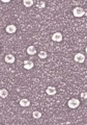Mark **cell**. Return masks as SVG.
<instances>
[{
  "label": "cell",
  "mask_w": 87,
  "mask_h": 125,
  "mask_svg": "<svg viewBox=\"0 0 87 125\" xmlns=\"http://www.w3.org/2000/svg\"><path fill=\"white\" fill-rule=\"evenodd\" d=\"M79 104H80V101L77 98H72V99H69L67 102V105H68V107H71V109H77L79 106Z\"/></svg>",
  "instance_id": "2"
},
{
  "label": "cell",
  "mask_w": 87,
  "mask_h": 125,
  "mask_svg": "<svg viewBox=\"0 0 87 125\" xmlns=\"http://www.w3.org/2000/svg\"><path fill=\"white\" fill-rule=\"evenodd\" d=\"M33 3H34L33 0H24V1H23V4L25 5L26 8H30V6L32 5Z\"/></svg>",
  "instance_id": "12"
},
{
  "label": "cell",
  "mask_w": 87,
  "mask_h": 125,
  "mask_svg": "<svg viewBox=\"0 0 87 125\" xmlns=\"http://www.w3.org/2000/svg\"><path fill=\"white\" fill-rule=\"evenodd\" d=\"M7 95H8L7 90H5V89H1V90H0V97H1V98H6Z\"/></svg>",
  "instance_id": "11"
},
{
  "label": "cell",
  "mask_w": 87,
  "mask_h": 125,
  "mask_svg": "<svg viewBox=\"0 0 87 125\" xmlns=\"http://www.w3.org/2000/svg\"><path fill=\"white\" fill-rule=\"evenodd\" d=\"M32 117L35 118V119H39V118L41 117V113H40V112H37V110H36V112H33Z\"/></svg>",
  "instance_id": "13"
},
{
  "label": "cell",
  "mask_w": 87,
  "mask_h": 125,
  "mask_svg": "<svg viewBox=\"0 0 87 125\" xmlns=\"http://www.w3.org/2000/svg\"><path fill=\"white\" fill-rule=\"evenodd\" d=\"M2 2H4V3H7V2H9V0H2Z\"/></svg>",
  "instance_id": "17"
},
{
  "label": "cell",
  "mask_w": 87,
  "mask_h": 125,
  "mask_svg": "<svg viewBox=\"0 0 87 125\" xmlns=\"http://www.w3.org/2000/svg\"><path fill=\"white\" fill-rule=\"evenodd\" d=\"M27 53H28L29 55H34L36 53V49L34 46H29L28 48H27Z\"/></svg>",
  "instance_id": "10"
},
{
  "label": "cell",
  "mask_w": 87,
  "mask_h": 125,
  "mask_svg": "<svg viewBox=\"0 0 87 125\" xmlns=\"http://www.w3.org/2000/svg\"><path fill=\"white\" fill-rule=\"evenodd\" d=\"M4 60L6 62H8V64H13V62H15V56H13V54H6Z\"/></svg>",
  "instance_id": "6"
},
{
  "label": "cell",
  "mask_w": 87,
  "mask_h": 125,
  "mask_svg": "<svg viewBox=\"0 0 87 125\" xmlns=\"http://www.w3.org/2000/svg\"><path fill=\"white\" fill-rule=\"evenodd\" d=\"M75 61L77 62H84L85 61V55L82 53H77L75 55Z\"/></svg>",
  "instance_id": "4"
},
{
  "label": "cell",
  "mask_w": 87,
  "mask_h": 125,
  "mask_svg": "<svg viewBox=\"0 0 87 125\" xmlns=\"http://www.w3.org/2000/svg\"><path fill=\"white\" fill-rule=\"evenodd\" d=\"M81 97H82V98H85V99H86V97H87V93H86V92L81 93Z\"/></svg>",
  "instance_id": "16"
},
{
  "label": "cell",
  "mask_w": 87,
  "mask_h": 125,
  "mask_svg": "<svg viewBox=\"0 0 87 125\" xmlns=\"http://www.w3.org/2000/svg\"><path fill=\"white\" fill-rule=\"evenodd\" d=\"M73 14H74L75 17L80 18V17H83V16L85 15V10L83 9L82 8H79V6H77V8H75L74 9H73Z\"/></svg>",
  "instance_id": "1"
},
{
  "label": "cell",
  "mask_w": 87,
  "mask_h": 125,
  "mask_svg": "<svg viewBox=\"0 0 87 125\" xmlns=\"http://www.w3.org/2000/svg\"><path fill=\"white\" fill-rule=\"evenodd\" d=\"M52 40L54 42H61L62 41V34L60 32H54L52 34Z\"/></svg>",
  "instance_id": "3"
},
{
  "label": "cell",
  "mask_w": 87,
  "mask_h": 125,
  "mask_svg": "<svg viewBox=\"0 0 87 125\" xmlns=\"http://www.w3.org/2000/svg\"><path fill=\"white\" fill-rule=\"evenodd\" d=\"M46 92H47V94L49 96H53V95H55L56 94V88H54V86H48L47 88V90H46Z\"/></svg>",
  "instance_id": "5"
},
{
  "label": "cell",
  "mask_w": 87,
  "mask_h": 125,
  "mask_svg": "<svg viewBox=\"0 0 87 125\" xmlns=\"http://www.w3.org/2000/svg\"><path fill=\"white\" fill-rule=\"evenodd\" d=\"M20 105L21 106H29L30 105V101L28 99H26V98H23V99H21L20 100Z\"/></svg>",
  "instance_id": "9"
},
{
  "label": "cell",
  "mask_w": 87,
  "mask_h": 125,
  "mask_svg": "<svg viewBox=\"0 0 87 125\" xmlns=\"http://www.w3.org/2000/svg\"><path fill=\"white\" fill-rule=\"evenodd\" d=\"M6 32H8V33H15L16 32V30H17V27L15 25H7L6 26Z\"/></svg>",
  "instance_id": "7"
},
{
  "label": "cell",
  "mask_w": 87,
  "mask_h": 125,
  "mask_svg": "<svg viewBox=\"0 0 87 125\" xmlns=\"http://www.w3.org/2000/svg\"><path fill=\"white\" fill-rule=\"evenodd\" d=\"M36 6L39 8H44L45 6H46V2H45V1H40V2H37Z\"/></svg>",
  "instance_id": "14"
},
{
  "label": "cell",
  "mask_w": 87,
  "mask_h": 125,
  "mask_svg": "<svg viewBox=\"0 0 87 125\" xmlns=\"http://www.w3.org/2000/svg\"><path fill=\"white\" fill-rule=\"evenodd\" d=\"M47 56H48V53H47L46 51H41L40 53L39 54V57L40 58H46Z\"/></svg>",
  "instance_id": "15"
},
{
  "label": "cell",
  "mask_w": 87,
  "mask_h": 125,
  "mask_svg": "<svg viewBox=\"0 0 87 125\" xmlns=\"http://www.w3.org/2000/svg\"><path fill=\"white\" fill-rule=\"evenodd\" d=\"M34 67V64L31 61H25L24 62V68L29 70V69H32Z\"/></svg>",
  "instance_id": "8"
}]
</instances>
